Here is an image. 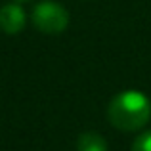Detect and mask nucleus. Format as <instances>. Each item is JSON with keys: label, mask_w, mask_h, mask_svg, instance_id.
Listing matches in <instances>:
<instances>
[{"label": "nucleus", "mask_w": 151, "mask_h": 151, "mask_svg": "<svg viewBox=\"0 0 151 151\" xmlns=\"http://www.w3.org/2000/svg\"><path fill=\"white\" fill-rule=\"evenodd\" d=\"M107 119L119 130L136 132L151 119V103L147 96L138 90H126L111 100L107 105Z\"/></svg>", "instance_id": "1"}, {"label": "nucleus", "mask_w": 151, "mask_h": 151, "mask_svg": "<svg viewBox=\"0 0 151 151\" xmlns=\"http://www.w3.org/2000/svg\"><path fill=\"white\" fill-rule=\"evenodd\" d=\"M31 19H33V25L40 33H46V35H59L69 25L67 10L61 4L54 2V0H44V2L37 4Z\"/></svg>", "instance_id": "2"}, {"label": "nucleus", "mask_w": 151, "mask_h": 151, "mask_svg": "<svg viewBox=\"0 0 151 151\" xmlns=\"http://www.w3.org/2000/svg\"><path fill=\"white\" fill-rule=\"evenodd\" d=\"M27 23V15L19 4H6L0 8V31L6 35H17Z\"/></svg>", "instance_id": "3"}, {"label": "nucleus", "mask_w": 151, "mask_h": 151, "mask_svg": "<svg viewBox=\"0 0 151 151\" xmlns=\"http://www.w3.org/2000/svg\"><path fill=\"white\" fill-rule=\"evenodd\" d=\"M77 151H107V142L98 132H84L77 140Z\"/></svg>", "instance_id": "4"}, {"label": "nucleus", "mask_w": 151, "mask_h": 151, "mask_svg": "<svg viewBox=\"0 0 151 151\" xmlns=\"http://www.w3.org/2000/svg\"><path fill=\"white\" fill-rule=\"evenodd\" d=\"M132 151H151V130L138 134V138L132 142Z\"/></svg>", "instance_id": "5"}, {"label": "nucleus", "mask_w": 151, "mask_h": 151, "mask_svg": "<svg viewBox=\"0 0 151 151\" xmlns=\"http://www.w3.org/2000/svg\"><path fill=\"white\" fill-rule=\"evenodd\" d=\"M15 2H31V0H15Z\"/></svg>", "instance_id": "6"}]
</instances>
